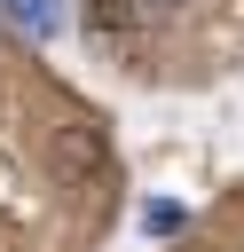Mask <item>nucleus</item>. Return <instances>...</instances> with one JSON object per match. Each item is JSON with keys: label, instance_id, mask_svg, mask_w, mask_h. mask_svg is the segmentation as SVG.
Returning <instances> with one entry per match:
<instances>
[{"label": "nucleus", "instance_id": "obj_1", "mask_svg": "<svg viewBox=\"0 0 244 252\" xmlns=\"http://www.w3.org/2000/svg\"><path fill=\"white\" fill-rule=\"evenodd\" d=\"M47 165H55L63 181H94V173L110 165V142H102V126H87V118H63V126L47 134Z\"/></svg>", "mask_w": 244, "mask_h": 252}, {"label": "nucleus", "instance_id": "obj_2", "mask_svg": "<svg viewBox=\"0 0 244 252\" xmlns=\"http://www.w3.org/2000/svg\"><path fill=\"white\" fill-rule=\"evenodd\" d=\"M8 8V24L16 32H31V39H55V24H63V8L55 0H0Z\"/></svg>", "mask_w": 244, "mask_h": 252}, {"label": "nucleus", "instance_id": "obj_3", "mask_svg": "<svg viewBox=\"0 0 244 252\" xmlns=\"http://www.w3.org/2000/svg\"><path fill=\"white\" fill-rule=\"evenodd\" d=\"M87 24H94L102 39H118V32L134 24V8H126V0H87Z\"/></svg>", "mask_w": 244, "mask_h": 252}, {"label": "nucleus", "instance_id": "obj_4", "mask_svg": "<svg viewBox=\"0 0 244 252\" xmlns=\"http://www.w3.org/2000/svg\"><path fill=\"white\" fill-rule=\"evenodd\" d=\"M181 220H189V213H181V205H142V228H150V236H173V228H181Z\"/></svg>", "mask_w": 244, "mask_h": 252}, {"label": "nucleus", "instance_id": "obj_5", "mask_svg": "<svg viewBox=\"0 0 244 252\" xmlns=\"http://www.w3.org/2000/svg\"><path fill=\"white\" fill-rule=\"evenodd\" d=\"M150 8H173V0H150Z\"/></svg>", "mask_w": 244, "mask_h": 252}]
</instances>
